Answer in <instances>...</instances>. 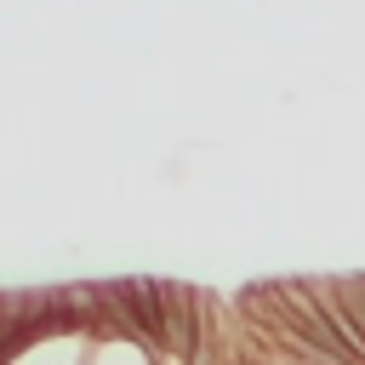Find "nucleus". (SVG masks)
<instances>
[{"mask_svg":"<svg viewBox=\"0 0 365 365\" xmlns=\"http://www.w3.org/2000/svg\"><path fill=\"white\" fill-rule=\"evenodd\" d=\"M86 354H91V331H40L6 365H86Z\"/></svg>","mask_w":365,"mask_h":365,"instance_id":"obj_2","label":"nucleus"},{"mask_svg":"<svg viewBox=\"0 0 365 365\" xmlns=\"http://www.w3.org/2000/svg\"><path fill=\"white\" fill-rule=\"evenodd\" d=\"M103 285H108L120 331H131V336H143L148 348L165 354V297H160V279H148V274H114Z\"/></svg>","mask_w":365,"mask_h":365,"instance_id":"obj_1","label":"nucleus"},{"mask_svg":"<svg viewBox=\"0 0 365 365\" xmlns=\"http://www.w3.org/2000/svg\"><path fill=\"white\" fill-rule=\"evenodd\" d=\"M160 359L165 354L131 331H103V336H91V354H86V365H160Z\"/></svg>","mask_w":365,"mask_h":365,"instance_id":"obj_3","label":"nucleus"},{"mask_svg":"<svg viewBox=\"0 0 365 365\" xmlns=\"http://www.w3.org/2000/svg\"><path fill=\"white\" fill-rule=\"evenodd\" d=\"M336 297H342V325L365 354V274H336Z\"/></svg>","mask_w":365,"mask_h":365,"instance_id":"obj_4","label":"nucleus"}]
</instances>
